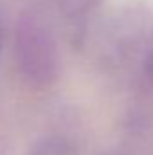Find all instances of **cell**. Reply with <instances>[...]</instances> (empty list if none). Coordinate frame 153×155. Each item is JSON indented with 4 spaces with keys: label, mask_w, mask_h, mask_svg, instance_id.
I'll list each match as a JSON object with an SVG mask.
<instances>
[{
    "label": "cell",
    "mask_w": 153,
    "mask_h": 155,
    "mask_svg": "<svg viewBox=\"0 0 153 155\" xmlns=\"http://www.w3.org/2000/svg\"><path fill=\"white\" fill-rule=\"evenodd\" d=\"M101 0H56V7L65 20H81L92 13Z\"/></svg>",
    "instance_id": "7a4b0ae2"
},
{
    "label": "cell",
    "mask_w": 153,
    "mask_h": 155,
    "mask_svg": "<svg viewBox=\"0 0 153 155\" xmlns=\"http://www.w3.org/2000/svg\"><path fill=\"white\" fill-rule=\"evenodd\" d=\"M146 72H148V76H150V79L153 81V52L146 58Z\"/></svg>",
    "instance_id": "3957f363"
},
{
    "label": "cell",
    "mask_w": 153,
    "mask_h": 155,
    "mask_svg": "<svg viewBox=\"0 0 153 155\" xmlns=\"http://www.w3.org/2000/svg\"><path fill=\"white\" fill-rule=\"evenodd\" d=\"M15 61L22 79L33 88L50 87L60 72V51L41 5H27L15 27Z\"/></svg>",
    "instance_id": "6da1fadb"
}]
</instances>
